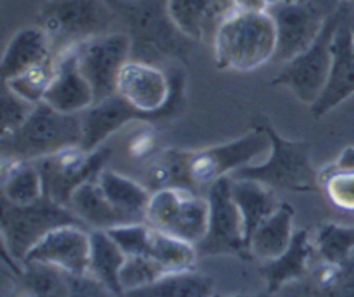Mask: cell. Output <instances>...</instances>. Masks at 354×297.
I'll use <instances>...</instances> for the list:
<instances>
[{"mask_svg": "<svg viewBox=\"0 0 354 297\" xmlns=\"http://www.w3.org/2000/svg\"><path fill=\"white\" fill-rule=\"evenodd\" d=\"M270 152L268 133L258 124H251V131L237 140L199 151L168 148L154 159L149 175L154 190L165 186H178L197 192L209 189L223 176H232L237 169L249 166Z\"/></svg>", "mask_w": 354, "mask_h": 297, "instance_id": "obj_1", "label": "cell"}, {"mask_svg": "<svg viewBox=\"0 0 354 297\" xmlns=\"http://www.w3.org/2000/svg\"><path fill=\"white\" fill-rule=\"evenodd\" d=\"M131 38V59L187 62L196 44L182 33L168 12V0H109Z\"/></svg>", "mask_w": 354, "mask_h": 297, "instance_id": "obj_2", "label": "cell"}, {"mask_svg": "<svg viewBox=\"0 0 354 297\" xmlns=\"http://www.w3.org/2000/svg\"><path fill=\"white\" fill-rule=\"evenodd\" d=\"M279 35L272 12L234 9L213 38L214 62L223 71H254L275 59Z\"/></svg>", "mask_w": 354, "mask_h": 297, "instance_id": "obj_3", "label": "cell"}, {"mask_svg": "<svg viewBox=\"0 0 354 297\" xmlns=\"http://www.w3.org/2000/svg\"><path fill=\"white\" fill-rule=\"evenodd\" d=\"M251 124H258L268 133L270 152L261 164H249L237 169L232 178L256 180L273 190L311 192L320 189V173L311 161V144L304 140H287L280 137L270 119L263 114L252 117Z\"/></svg>", "mask_w": 354, "mask_h": 297, "instance_id": "obj_4", "label": "cell"}, {"mask_svg": "<svg viewBox=\"0 0 354 297\" xmlns=\"http://www.w3.org/2000/svg\"><path fill=\"white\" fill-rule=\"evenodd\" d=\"M82 138V114H66L40 102L17 130L0 135L2 157L37 161L64 148L78 147Z\"/></svg>", "mask_w": 354, "mask_h": 297, "instance_id": "obj_5", "label": "cell"}, {"mask_svg": "<svg viewBox=\"0 0 354 297\" xmlns=\"http://www.w3.org/2000/svg\"><path fill=\"white\" fill-rule=\"evenodd\" d=\"M120 21L109 0H47L38 26L47 33L54 54L99 35L111 33Z\"/></svg>", "mask_w": 354, "mask_h": 297, "instance_id": "obj_6", "label": "cell"}, {"mask_svg": "<svg viewBox=\"0 0 354 297\" xmlns=\"http://www.w3.org/2000/svg\"><path fill=\"white\" fill-rule=\"evenodd\" d=\"M64 224L85 227L68 206L54 202L47 197L33 204H26V206H19V204H12L2 199L0 227H2L3 249L10 258L19 261L21 265L28 252L48 231L64 227Z\"/></svg>", "mask_w": 354, "mask_h": 297, "instance_id": "obj_7", "label": "cell"}, {"mask_svg": "<svg viewBox=\"0 0 354 297\" xmlns=\"http://www.w3.org/2000/svg\"><path fill=\"white\" fill-rule=\"evenodd\" d=\"M145 223L197 247L207 233L209 202L207 197L189 189L165 186L152 190Z\"/></svg>", "mask_w": 354, "mask_h": 297, "instance_id": "obj_8", "label": "cell"}, {"mask_svg": "<svg viewBox=\"0 0 354 297\" xmlns=\"http://www.w3.org/2000/svg\"><path fill=\"white\" fill-rule=\"evenodd\" d=\"M346 0L337 10L328 17L324 30L317 40L292 61L286 62V68L273 79V85L287 86L297 99L306 106H313L318 97L324 92L332 69V44H334L335 31L344 16Z\"/></svg>", "mask_w": 354, "mask_h": 297, "instance_id": "obj_9", "label": "cell"}, {"mask_svg": "<svg viewBox=\"0 0 354 297\" xmlns=\"http://www.w3.org/2000/svg\"><path fill=\"white\" fill-rule=\"evenodd\" d=\"M113 155L109 147L85 151L82 145L37 159L35 166L44 180L45 197L68 206L75 190L85 182L95 180Z\"/></svg>", "mask_w": 354, "mask_h": 297, "instance_id": "obj_10", "label": "cell"}, {"mask_svg": "<svg viewBox=\"0 0 354 297\" xmlns=\"http://www.w3.org/2000/svg\"><path fill=\"white\" fill-rule=\"evenodd\" d=\"M342 2L344 0H297L279 3L272 10L279 35L277 61L289 62L303 54L317 40L328 17Z\"/></svg>", "mask_w": 354, "mask_h": 297, "instance_id": "obj_11", "label": "cell"}, {"mask_svg": "<svg viewBox=\"0 0 354 297\" xmlns=\"http://www.w3.org/2000/svg\"><path fill=\"white\" fill-rule=\"evenodd\" d=\"M76 54L83 75L92 85L95 102L116 95L121 69L131 59L130 35L121 30L99 35L76 45Z\"/></svg>", "mask_w": 354, "mask_h": 297, "instance_id": "obj_12", "label": "cell"}, {"mask_svg": "<svg viewBox=\"0 0 354 297\" xmlns=\"http://www.w3.org/2000/svg\"><path fill=\"white\" fill-rule=\"evenodd\" d=\"M209 224L197 251L203 254H237L248 249L242 214L232 195V176H223L207 189Z\"/></svg>", "mask_w": 354, "mask_h": 297, "instance_id": "obj_13", "label": "cell"}, {"mask_svg": "<svg viewBox=\"0 0 354 297\" xmlns=\"http://www.w3.org/2000/svg\"><path fill=\"white\" fill-rule=\"evenodd\" d=\"M330 75L324 92L317 102L310 106L315 117H322L354 93V3L346 2L344 16L335 31L334 44H332Z\"/></svg>", "mask_w": 354, "mask_h": 297, "instance_id": "obj_14", "label": "cell"}, {"mask_svg": "<svg viewBox=\"0 0 354 297\" xmlns=\"http://www.w3.org/2000/svg\"><path fill=\"white\" fill-rule=\"evenodd\" d=\"M23 262H44L75 276L88 275L90 231L82 224H64L48 231Z\"/></svg>", "mask_w": 354, "mask_h": 297, "instance_id": "obj_15", "label": "cell"}, {"mask_svg": "<svg viewBox=\"0 0 354 297\" xmlns=\"http://www.w3.org/2000/svg\"><path fill=\"white\" fill-rule=\"evenodd\" d=\"M54 78L44 102L66 114H82L95 102L93 88L80 68L76 45L55 54Z\"/></svg>", "mask_w": 354, "mask_h": 297, "instance_id": "obj_16", "label": "cell"}, {"mask_svg": "<svg viewBox=\"0 0 354 297\" xmlns=\"http://www.w3.org/2000/svg\"><path fill=\"white\" fill-rule=\"evenodd\" d=\"M131 121L145 119L118 93L92 104L88 109L82 113V147L85 151H95V148L102 147V144L111 135L118 133Z\"/></svg>", "mask_w": 354, "mask_h": 297, "instance_id": "obj_17", "label": "cell"}, {"mask_svg": "<svg viewBox=\"0 0 354 297\" xmlns=\"http://www.w3.org/2000/svg\"><path fill=\"white\" fill-rule=\"evenodd\" d=\"M234 9V0H168L169 17L194 41L213 40L221 21Z\"/></svg>", "mask_w": 354, "mask_h": 297, "instance_id": "obj_18", "label": "cell"}, {"mask_svg": "<svg viewBox=\"0 0 354 297\" xmlns=\"http://www.w3.org/2000/svg\"><path fill=\"white\" fill-rule=\"evenodd\" d=\"M54 57L55 54L50 38L38 24L23 28L10 38L3 52L2 64H0L2 82H9L21 73L52 61Z\"/></svg>", "mask_w": 354, "mask_h": 297, "instance_id": "obj_19", "label": "cell"}, {"mask_svg": "<svg viewBox=\"0 0 354 297\" xmlns=\"http://www.w3.org/2000/svg\"><path fill=\"white\" fill-rule=\"evenodd\" d=\"M97 182L109 202L127 218L128 223H144L152 195L147 186L113 169H102Z\"/></svg>", "mask_w": 354, "mask_h": 297, "instance_id": "obj_20", "label": "cell"}, {"mask_svg": "<svg viewBox=\"0 0 354 297\" xmlns=\"http://www.w3.org/2000/svg\"><path fill=\"white\" fill-rule=\"evenodd\" d=\"M68 207L86 228L92 230L107 231L120 224H130L127 218L109 202L97 178L80 185L69 199Z\"/></svg>", "mask_w": 354, "mask_h": 297, "instance_id": "obj_21", "label": "cell"}, {"mask_svg": "<svg viewBox=\"0 0 354 297\" xmlns=\"http://www.w3.org/2000/svg\"><path fill=\"white\" fill-rule=\"evenodd\" d=\"M294 209L289 204H280L279 209L266 218L249 237L248 249L263 262L280 258L290 247L294 238Z\"/></svg>", "mask_w": 354, "mask_h": 297, "instance_id": "obj_22", "label": "cell"}, {"mask_svg": "<svg viewBox=\"0 0 354 297\" xmlns=\"http://www.w3.org/2000/svg\"><path fill=\"white\" fill-rule=\"evenodd\" d=\"M232 195L244 220L245 240H249L252 231L280 207L275 190L256 180L232 178Z\"/></svg>", "mask_w": 354, "mask_h": 297, "instance_id": "obj_23", "label": "cell"}, {"mask_svg": "<svg viewBox=\"0 0 354 297\" xmlns=\"http://www.w3.org/2000/svg\"><path fill=\"white\" fill-rule=\"evenodd\" d=\"M127 261V254L116 244L109 231L92 230L90 231V268L88 275L99 280L106 289L116 297H123L120 273Z\"/></svg>", "mask_w": 354, "mask_h": 297, "instance_id": "obj_24", "label": "cell"}, {"mask_svg": "<svg viewBox=\"0 0 354 297\" xmlns=\"http://www.w3.org/2000/svg\"><path fill=\"white\" fill-rule=\"evenodd\" d=\"M0 186L2 199L19 206L33 204L45 197L44 180L33 161L2 157Z\"/></svg>", "mask_w": 354, "mask_h": 297, "instance_id": "obj_25", "label": "cell"}, {"mask_svg": "<svg viewBox=\"0 0 354 297\" xmlns=\"http://www.w3.org/2000/svg\"><path fill=\"white\" fill-rule=\"evenodd\" d=\"M123 297H214L213 282L206 275L183 269L166 273L149 285L127 292Z\"/></svg>", "mask_w": 354, "mask_h": 297, "instance_id": "obj_26", "label": "cell"}, {"mask_svg": "<svg viewBox=\"0 0 354 297\" xmlns=\"http://www.w3.org/2000/svg\"><path fill=\"white\" fill-rule=\"evenodd\" d=\"M311 251H313V245H311L308 231H296L290 247L280 258L265 262L263 266L270 292H275L287 280L303 275L306 271V262L310 259Z\"/></svg>", "mask_w": 354, "mask_h": 297, "instance_id": "obj_27", "label": "cell"}, {"mask_svg": "<svg viewBox=\"0 0 354 297\" xmlns=\"http://www.w3.org/2000/svg\"><path fill=\"white\" fill-rule=\"evenodd\" d=\"M140 256H149L154 261H158L159 265L165 266L169 273L183 271V269L194 268L197 249L196 245L189 244V242L180 240V238L171 237V235L151 227L144 254Z\"/></svg>", "mask_w": 354, "mask_h": 297, "instance_id": "obj_28", "label": "cell"}, {"mask_svg": "<svg viewBox=\"0 0 354 297\" xmlns=\"http://www.w3.org/2000/svg\"><path fill=\"white\" fill-rule=\"evenodd\" d=\"M71 276L44 262H23V271L19 273L24 297H69Z\"/></svg>", "mask_w": 354, "mask_h": 297, "instance_id": "obj_29", "label": "cell"}, {"mask_svg": "<svg viewBox=\"0 0 354 297\" xmlns=\"http://www.w3.org/2000/svg\"><path fill=\"white\" fill-rule=\"evenodd\" d=\"M55 59V57H54ZM54 59L52 61L38 64L35 68L28 69V71L21 73L16 78L9 79V82H2L3 85L9 86L14 93L26 99L31 104L44 102L45 93H47L48 86H50L52 78H54Z\"/></svg>", "mask_w": 354, "mask_h": 297, "instance_id": "obj_30", "label": "cell"}, {"mask_svg": "<svg viewBox=\"0 0 354 297\" xmlns=\"http://www.w3.org/2000/svg\"><path fill=\"white\" fill-rule=\"evenodd\" d=\"M169 273L168 269L149 256H127L120 273V282L123 294L149 285L161 276Z\"/></svg>", "mask_w": 354, "mask_h": 297, "instance_id": "obj_31", "label": "cell"}, {"mask_svg": "<svg viewBox=\"0 0 354 297\" xmlns=\"http://www.w3.org/2000/svg\"><path fill=\"white\" fill-rule=\"evenodd\" d=\"M317 245L328 265H341L354 249V228L325 224L318 233Z\"/></svg>", "mask_w": 354, "mask_h": 297, "instance_id": "obj_32", "label": "cell"}, {"mask_svg": "<svg viewBox=\"0 0 354 297\" xmlns=\"http://www.w3.org/2000/svg\"><path fill=\"white\" fill-rule=\"evenodd\" d=\"M320 183L334 206L344 211H354V171L330 168L328 173H320Z\"/></svg>", "mask_w": 354, "mask_h": 297, "instance_id": "obj_33", "label": "cell"}, {"mask_svg": "<svg viewBox=\"0 0 354 297\" xmlns=\"http://www.w3.org/2000/svg\"><path fill=\"white\" fill-rule=\"evenodd\" d=\"M37 104L28 102L26 99L14 93L2 83V97H0V114H2V133H10L17 130L30 117Z\"/></svg>", "mask_w": 354, "mask_h": 297, "instance_id": "obj_34", "label": "cell"}, {"mask_svg": "<svg viewBox=\"0 0 354 297\" xmlns=\"http://www.w3.org/2000/svg\"><path fill=\"white\" fill-rule=\"evenodd\" d=\"M69 297H116L99 280L90 275L71 276V294Z\"/></svg>", "mask_w": 354, "mask_h": 297, "instance_id": "obj_35", "label": "cell"}, {"mask_svg": "<svg viewBox=\"0 0 354 297\" xmlns=\"http://www.w3.org/2000/svg\"><path fill=\"white\" fill-rule=\"evenodd\" d=\"M282 0H234V7L244 12H272Z\"/></svg>", "mask_w": 354, "mask_h": 297, "instance_id": "obj_36", "label": "cell"}, {"mask_svg": "<svg viewBox=\"0 0 354 297\" xmlns=\"http://www.w3.org/2000/svg\"><path fill=\"white\" fill-rule=\"evenodd\" d=\"M330 168L341 169V171H354V145L344 148V151L339 154L335 164L330 166Z\"/></svg>", "mask_w": 354, "mask_h": 297, "instance_id": "obj_37", "label": "cell"}, {"mask_svg": "<svg viewBox=\"0 0 354 297\" xmlns=\"http://www.w3.org/2000/svg\"><path fill=\"white\" fill-rule=\"evenodd\" d=\"M232 297H270V294H252V296H232Z\"/></svg>", "mask_w": 354, "mask_h": 297, "instance_id": "obj_38", "label": "cell"}, {"mask_svg": "<svg viewBox=\"0 0 354 297\" xmlns=\"http://www.w3.org/2000/svg\"><path fill=\"white\" fill-rule=\"evenodd\" d=\"M282 2H286V3H290V2H297V0H282Z\"/></svg>", "mask_w": 354, "mask_h": 297, "instance_id": "obj_39", "label": "cell"}, {"mask_svg": "<svg viewBox=\"0 0 354 297\" xmlns=\"http://www.w3.org/2000/svg\"><path fill=\"white\" fill-rule=\"evenodd\" d=\"M346 2H353L354 3V0H346Z\"/></svg>", "mask_w": 354, "mask_h": 297, "instance_id": "obj_40", "label": "cell"}]
</instances>
